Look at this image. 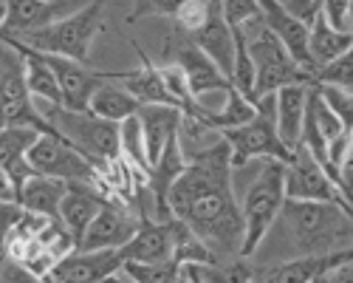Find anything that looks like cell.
Returning <instances> with one entry per match:
<instances>
[{"label":"cell","instance_id":"36","mask_svg":"<svg viewBox=\"0 0 353 283\" xmlns=\"http://www.w3.org/2000/svg\"><path fill=\"white\" fill-rule=\"evenodd\" d=\"M26 210L14 202V198H0V258L6 252V244L12 238V233L17 230V224L23 221Z\"/></svg>","mask_w":353,"mask_h":283},{"label":"cell","instance_id":"40","mask_svg":"<svg viewBox=\"0 0 353 283\" xmlns=\"http://www.w3.org/2000/svg\"><path fill=\"white\" fill-rule=\"evenodd\" d=\"M336 187H339V193H342V198H345V204H347V210L353 213V162H347L342 170H339V179H336Z\"/></svg>","mask_w":353,"mask_h":283},{"label":"cell","instance_id":"4","mask_svg":"<svg viewBox=\"0 0 353 283\" xmlns=\"http://www.w3.org/2000/svg\"><path fill=\"white\" fill-rule=\"evenodd\" d=\"M105 3L108 0H88L82 9L37 28V32L9 37V40H17L34 51H43V54H57V57H68V60H77V63H88L91 46L97 40V35L102 32Z\"/></svg>","mask_w":353,"mask_h":283},{"label":"cell","instance_id":"35","mask_svg":"<svg viewBox=\"0 0 353 283\" xmlns=\"http://www.w3.org/2000/svg\"><path fill=\"white\" fill-rule=\"evenodd\" d=\"M221 14L229 28H243L246 23L260 17V3L257 0H221Z\"/></svg>","mask_w":353,"mask_h":283},{"label":"cell","instance_id":"5","mask_svg":"<svg viewBox=\"0 0 353 283\" xmlns=\"http://www.w3.org/2000/svg\"><path fill=\"white\" fill-rule=\"evenodd\" d=\"M37 108L54 125V130L97 167V173H99V167H105L108 162L122 159L119 122L99 119L88 110H65V108H46V105H37Z\"/></svg>","mask_w":353,"mask_h":283},{"label":"cell","instance_id":"27","mask_svg":"<svg viewBox=\"0 0 353 283\" xmlns=\"http://www.w3.org/2000/svg\"><path fill=\"white\" fill-rule=\"evenodd\" d=\"M350 43H353V37L345 32H336L319 9V14L311 23V35H308V54H311V63H314V74L319 68H325L328 63H334L336 57H342L350 48Z\"/></svg>","mask_w":353,"mask_h":283},{"label":"cell","instance_id":"11","mask_svg":"<svg viewBox=\"0 0 353 283\" xmlns=\"http://www.w3.org/2000/svg\"><path fill=\"white\" fill-rule=\"evenodd\" d=\"M167 60L181 68V74L187 79V88H190L195 102H201L207 94H223L226 97L229 88H232V79L187 35H181L179 28H172V32H170Z\"/></svg>","mask_w":353,"mask_h":283},{"label":"cell","instance_id":"16","mask_svg":"<svg viewBox=\"0 0 353 283\" xmlns=\"http://www.w3.org/2000/svg\"><path fill=\"white\" fill-rule=\"evenodd\" d=\"M184 170H187V156L181 150L179 133H175L164 145V150L156 159V164L150 167V173H147V184H144L147 193H150V202H153L150 215L156 221H170L172 218L170 215V190H172L175 182L181 179Z\"/></svg>","mask_w":353,"mask_h":283},{"label":"cell","instance_id":"9","mask_svg":"<svg viewBox=\"0 0 353 283\" xmlns=\"http://www.w3.org/2000/svg\"><path fill=\"white\" fill-rule=\"evenodd\" d=\"M139 230L136 235L119 249L122 252V261H133V264H161V261H175V252H179L181 238L190 233L187 226L179 218H170V221H156L150 213H147V204L141 198L139 190Z\"/></svg>","mask_w":353,"mask_h":283},{"label":"cell","instance_id":"34","mask_svg":"<svg viewBox=\"0 0 353 283\" xmlns=\"http://www.w3.org/2000/svg\"><path fill=\"white\" fill-rule=\"evenodd\" d=\"M314 82L336 85V88H353V43L342 57H336V60L328 63L325 68H319L314 74Z\"/></svg>","mask_w":353,"mask_h":283},{"label":"cell","instance_id":"29","mask_svg":"<svg viewBox=\"0 0 353 283\" xmlns=\"http://www.w3.org/2000/svg\"><path fill=\"white\" fill-rule=\"evenodd\" d=\"M201 283H254V264L249 258H229L218 264H192Z\"/></svg>","mask_w":353,"mask_h":283},{"label":"cell","instance_id":"15","mask_svg":"<svg viewBox=\"0 0 353 283\" xmlns=\"http://www.w3.org/2000/svg\"><path fill=\"white\" fill-rule=\"evenodd\" d=\"M125 266L119 249H102V252H82L74 249L63 261H57L54 269L43 277L48 283H102L113 272Z\"/></svg>","mask_w":353,"mask_h":283},{"label":"cell","instance_id":"28","mask_svg":"<svg viewBox=\"0 0 353 283\" xmlns=\"http://www.w3.org/2000/svg\"><path fill=\"white\" fill-rule=\"evenodd\" d=\"M136 110H139L136 97L116 79L102 82L94 91L91 102H88V113H94V117L108 119V122H125V119L136 117Z\"/></svg>","mask_w":353,"mask_h":283},{"label":"cell","instance_id":"7","mask_svg":"<svg viewBox=\"0 0 353 283\" xmlns=\"http://www.w3.org/2000/svg\"><path fill=\"white\" fill-rule=\"evenodd\" d=\"M0 128H32L37 133H57L28 94L26 63L9 40H0Z\"/></svg>","mask_w":353,"mask_h":283},{"label":"cell","instance_id":"12","mask_svg":"<svg viewBox=\"0 0 353 283\" xmlns=\"http://www.w3.org/2000/svg\"><path fill=\"white\" fill-rule=\"evenodd\" d=\"M285 198L347 207L339 187L334 184V179L322 170V164L303 145L291 153V162L285 164Z\"/></svg>","mask_w":353,"mask_h":283},{"label":"cell","instance_id":"39","mask_svg":"<svg viewBox=\"0 0 353 283\" xmlns=\"http://www.w3.org/2000/svg\"><path fill=\"white\" fill-rule=\"evenodd\" d=\"M280 3L285 6L288 14H294L300 23H305L308 28H311L314 17H316L319 9H322V0H280Z\"/></svg>","mask_w":353,"mask_h":283},{"label":"cell","instance_id":"26","mask_svg":"<svg viewBox=\"0 0 353 283\" xmlns=\"http://www.w3.org/2000/svg\"><path fill=\"white\" fill-rule=\"evenodd\" d=\"M68 193V182L51 179V176H32L26 179L23 187L17 190L14 202L32 215H43V218H57L60 215V204Z\"/></svg>","mask_w":353,"mask_h":283},{"label":"cell","instance_id":"38","mask_svg":"<svg viewBox=\"0 0 353 283\" xmlns=\"http://www.w3.org/2000/svg\"><path fill=\"white\" fill-rule=\"evenodd\" d=\"M0 283H46V280L3 255V258H0Z\"/></svg>","mask_w":353,"mask_h":283},{"label":"cell","instance_id":"6","mask_svg":"<svg viewBox=\"0 0 353 283\" xmlns=\"http://www.w3.org/2000/svg\"><path fill=\"white\" fill-rule=\"evenodd\" d=\"M243 35L254 63V99L277 94L285 85H314V77L294 63L288 48L263 26L260 17L243 26Z\"/></svg>","mask_w":353,"mask_h":283},{"label":"cell","instance_id":"3","mask_svg":"<svg viewBox=\"0 0 353 283\" xmlns=\"http://www.w3.org/2000/svg\"><path fill=\"white\" fill-rule=\"evenodd\" d=\"M252 167H254V176L243 190V195L238 198L243 213V226H246L241 258H249V261L257 255L266 235L274 230L285 204V162L263 159V162H252Z\"/></svg>","mask_w":353,"mask_h":283},{"label":"cell","instance_id":"13","mask_svg":"<svg viewBox=\"0 0 353 283\" xmlns=\"http://www.w3.org/2000/svg\"><path fill=\"white\" fill-rule=\"evenodd\" d=\"M43 57L57 77L65 110H88V102H91L94 91L102 82H110V79L119 82L122 77V71H97L88 63H77V60H68V57H57V54H43Z\"/></svg>","mask_w":353,"mask_h":283},{"label":"cell","instance_id":"14","mask_svg":"<svg viewBox=\"0 0 353 283\" xmlns=\"http://www.w3.org/2000/svg\"><path fill=\"white\" fill-rule=\"evenodd\" d=\"M136 230H139V213H133L122 202L108 198L102 210L97 213V218L91 221V226L85 230V235L79 238L77 249H82V252L122 249L136 235Z\"/></svg>","mask_w":353,"mask_h":283},{"label":"cell","instance_id":"24","mask_svg":"<svg viewBox=\"0 0 353 283\" xmlns=\"http://www.w3.org/2000/svg\"><path fill=\"white\" fill-rule=\"evenodd\" d=\"M0 40H9V37H0ZM20 57L26 63V88L32 94V99L37 105H46V108H63V99H60V85H57V77L51 71V66L46 63V57L34 48H28L17 40H9Z\"/></svg>","mask_w":353,"mask_h":283},{"label":"cell","instance_id":"1","mask_svg":"<svg viewBox=\"0 0 353 283\" xmlns=\"http://www.w3.org/2000/svg\"><path fill=\"white\" fill-rule=\"evenodd\" d=\"M232 173V150L218 139L187 159V170L170 190V215L210 249L215 264L241 258L246 235Z\"/></svg>","mask_w":353,"mask_h":283},{"label":"cell","instance_id":"30","mask_svg":"<svg viewBox=\"0 0 353 283\" xmlns=\"http://www.w3.org/2000/svg\"><path fill=\"white\" fill-rule=\"evenodd\" d=\"M119 150H122V159L136 170V173H141L147 179L150 162H147V148H144V133H141L139 117L119 122Z\"/></svg>","mask_w":353,"mask_h":283},{"label":"cell","instance_id":"33","mask_svg":"<svg viewBox=\"0 0 353 283\" xmlns=\"http://www.w3.org/2000/svg\"><path fill=\"white\" fill-rule=\"evenodd\" d=\"M314 85H316L319 97L325 99V105L339 117L342 128L353 133V88H336V85H319V82H314Z\"/></svg>","mask_w":353,"mask_h":283},{"label":"cell","instance_id":"17","mask_svg":"<svg viewBox=\"0 0 353 283\" xmlns=\"http://www.w3.org/2000/svg\"><path fill=\"white\" fill-rule=\"evenodd\" d=\"M353 258V249H342L334 255H305L288 258L269 266H254V283H316L328 269Z\"/></svg>","mask_w":353,"mask_h":283},{"label":"cell","instance_id":"23","mask_svg":"<svg viewBox=\"0 0 353 283\" xmlns=\"http://www.w3.org/2000/svg\"><path fill=\"white\" fill-rule=\"evenodd\" d=\"M190 40L232 79V66H234V32L226 26V20H223L218 3H212V12H210L207 23H203V28H201V32H195Z\"/></svg>","mask_w":353,"mask_h":283},{"label":"cell","instance_id":"18","mask_svg":"<svg viewBox=\"0 0 353 283\" xmlns=\"http://www.w3.org/2000/svg\"><path fill=\"white\" fill-rule=\"evenodd\" d=\"M105 202H108V195L97 184H68V193L60 204L57 221H60L63 230L71 235L74 246L79 244V238L85 235V230L91 226V221L97 218V213L102 210Z\"/></svg>","mask_w":353,"mask_h":283},{"label":"cell","instance_id":"41","mask_svg":"<svg viewBox=\"0 0 353 283\" xmlns=\"http://www.w3.org/2000/svg\"><path fill=\"white\" fill-rule=\"evenodd\" d=\"M316 283H353V258L339 264V266H334V269H328Z\"/></svg>","mask_w":353,"mask_h":283},{"label":"cell","instance_id":"25","mask_svg":"<svg viewBox=\"0 0 353 283\" xmlns=\"http://www.w3.org/2000/svg\"><path fill=\"white\" fill-rule=\"evenodd\" d=\"M133 48H136V54H139L141 66H139V68H130V71H122L119 82L136 97L139 105H172V108H175L172 97L167 94V85H164V79H161V71H159V66L153 63V57H147L136 43H133Z\"/></svg>","mask_w":353,"mask_h":283},{"label":"cell","instance_id":"22","mask_svg":"<svg viewBox=\"0 0 353 283\" xmlns=\"http://www.w3.org/2000/svg\"><path fill=\"white\" fill-rule=\"evenodd\" d=\"M136 117L141 122V133H144V148H147V162L150 167L156 164V159L161 156L164 145L179 133L181 125V110L172 105H139Z\"/></svg>","mask_w":353,"mask_h":283},{"label":"cell","instance_id":"10","mask_svg":"<svg viewBox=\"0 0 353 283\" xmlns=\"http://www.w3.org/2000/svg\"><path fill=\"white\" fill-rule=\"evenodd\" d=\"M26 162L37 176H51L68 184H97V167L74 150L60 133H40L28 148Z\"/></svg>","mask_w":353,"mask_h":283},{"label":"cell","instance_id":"19","mask_svg":"<svg viewBox=\"0 0 353 283\" xmlns=\"http://www.w3.org/2000/svg\"><path fill=\"white\" fill-rule=\"evenodd\" d=\"M68 14L65 3L57 0H6V23L0 28V37H20L28 32L60 20Z\"/></svg>","mask_w":353,"mask_h":283},{"label":"cell","instance_id":"32","mask_svg":"<svg viewBox=\"0 0 353 283\" xmlns=\"http://www.w3.org/2000/svg\"><path fill=\"white\" fill-rule=\"evenodd\" d=\"M210 12H212V0H184L181 9L172 14V28H179L181 35L192 37L195 32L203 28Z\"/></svg>","mask_w":353,"mask_h":283},{"label":"cell","instance_id":"20","mask_svg":"<svg viewBox=\"0 0 353 283\" xmlns=\"http://www.w3.org/2000/svg\"><path fill=\"white\" fill-rule=\"evenodd\" d=\"M308 88L311 85H285L274 94V125L283 145L294 153L303 139V122H305V105H308Z\"/></svg>","mask_w":353,"mask_h":283},{"label":"cell","instance_id":"8","mask_svg":"<svg viewBox=\"0 0 353 283\" xmlns=\"http://www.w3.org/2000/svg\"><path fill=\"white\" fill-rule=\"evenodd\" d=\"M257 113L238 128L221 130V139L232 150V167L241 170L249 162H263V159H277V162H291V150L280 142L277 125H274V94H266L254 99Z\"/></svg>","mask_w":353,"mask_h":283},{"label":"cell","instance_id":"2","mask_svg":"<svg viewBox=\"0 0 353 283\" xmlns=\"http://www.w3.org/2000/svg\"><path fill=\"white\" fill-rule=\"evenodd\" d=\"M291 241L294 258L353 249V215L347 207L285 198L277 218Z\"/></svg>","mask_w":353,"mask_h":283},{"label":"cell","instance_id":"31","mask_svg":"<svg viewBox=\"0 0 353 283\" xmlns=\"http://www.w3.org/2000/svg\"><path fill=\"white\" fill-rule=\"evenodd\" d=\"M133 283H175L181 275L179 261H161V264H133L128 261L122 266Z\"/></svg>","mask_w":353,"mask_h":283},{"label":"cell","instance_id":"42","mask_svg":"<svg viewBox=\"0 0 353 283\" xmlns=\"http://www.w3.org/2000/svg\"><path fill=\"white\" fill-rule=\"evenodd\" d=\"M0 198H14V195H12V184H9V179H6L3 170H0Z\"/></svg>","mask_w":353,"mask_h":283},{"label":"cell","instance_id":"21","mask_svg":"<svg viewBox=\"0 0 353 283\" xmlns=\"http://www.w3.org/2000/svg\"><path fill=\"white\" fill-rule=\"evenodd\" d=\"M37 136L40 133L32 128H0V170L12 184V195H17L26 179L34 176V170L26 162V153L37 142Z\"/></svg>","mask_w":353,"mask_h":283},{"label":"cell","instance_id":"37","mask_svg":"<svg viewBox=\"0 0 353 283\" xmlns=\"http://www.w3.org/2000/svg\"><path fill=\"white\" fill-rule=\"evenodd\" d=\"M184 0H133V12L128 14V20H141V17H170L181 9Z\"/></svg>","mask_w":353,"mask_h":283}]
</instances>
